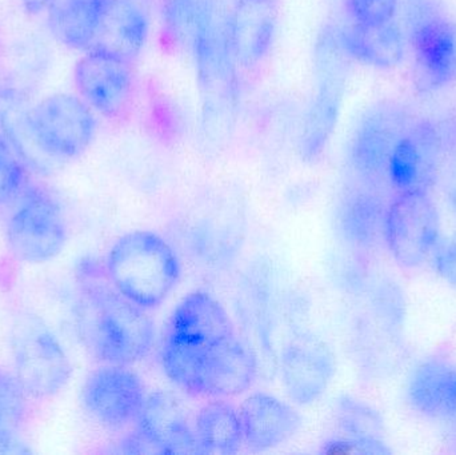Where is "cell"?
<instances>
[{
    "label": "cell",
    "mask_w": 456,
    "mask_h": 455,
    "mask_svg": "<svg viewBox=\"0 0 456 455\" xmlns=\"http://www.w3.org/2000/svg\"><path fill=\"white\" fill-rule=\"evenodd\" d=\"M75 329L91 357L103 365H133L154 344V323L146 310L115 288L104 266L83 262L77 270Z\"/></svg>",
    "instance_id": "1"
},
{
    "label": "cell",
    "mask_w": 456,
    "mask_h": 455,
    "mask_svg": "<svg viewBox=\"0 0 456 455\" xmlns=\"http://www.w3.org/2000/svg\"><path fill=\"white\" fill-rule=\"evenodd\" d=\"M160 362L166 376L186 394L227 400L246 393L256 377V360L238 336L213 344L163 339Z\"/></svg>",
    "instance_id": "2"
},
{
    "label": "cell",
    "mask_w": 456,
    "mask_h": 455,
    "mask_svg": "<svg viewBox=\"0 0 456 455\" xmlns=\"http://www.w3.org/2000/svg\"><path fill=\"white\" fill-rule=\"evenodd\" d=\"M230 13L219 0H208L195 43L202 128L211 141L232 131L238 115L239 85L231 45Z\"/></svg>",
    "instance_id": "3"
},
{
    "label": "cell",
    "mask_w": 456,
    "mask_h": 455,
    "mask_svg": "<svg viewBox=\"0 0 456 455\" xmlns=\"http://www.w3.org/2000/svg\"><path fill=\"white\" fill-rule=\"evenodd\" d=\"M118 291L144 310L157 309L181 280V261L159 234L136 230L120 237L104 262Z\"/></svg>",
    "instance_id": "4"
},
{
    "label": "cell",
    "mask_w": 456,
    "mask_h": 455,
    "mask_svg": "<svg viewBox=\"0 0 456 455\" xmlns=\"http://www.w3.org/2000/svg\"><path fill=\"white\" fill-rule=\"evenodd\" d=\"M96 118L80 96L53 93L27 109L21 159L34 167L69 162L94 141Z\"/></svg>",
    "instance_id": "5"
},
{
    "label": "cell",
    "mask_w": 456,
    "mask_h": 455,
    "mask_svg": "<svg viewBox=\"0 0 456 455\" xmlns=\"http://www.w3.org/2000/svg\"><path fill=\"white\" fill-rule=\"evenodd\" d=\"M13 374L34 400L55 397L69 385L72 365L53 329L37 315L20 313L10 333Z\"/></svg>",
    "instance_id": "6"
},
{
    "label": "cell",
    "mask_w": 456,
    "mask_h": 455,
    "mask_svg": "<svg viewBox=\"0 0 456 455\" xmlns=\"http://www.w3.org/2000/svg\"><path fill=\"white\" fill-rule=\"evenodd\" d=\"M347 59L335 27H326L316 40L315 95L303 119L300 134V154L308 162L324 151L337 128L347 79Z\"/></svg>",
    "instance_id": "7"
},
{
    "label": "cell",
    "mask_w": 456,
    "mask_h": 455,
    "mask_svg": "<svg viewBox=\"0 0 456 455\" xmlns=\"http://www.w3.org/2000/svg\"><path fill=\"white\" fill-rule=\"evenodd\" d=\"M5 240L12 256L24 264L56 258L69 240L63 208L47 190L27 184L11 211Z\"/></svg>",
    "instance_id": "8"
},
{
    "label": "cell",
    "mask_w": 456,
    "mask_h": 455,
    "mask_svg": "<svg viewBox=\"0 0 456 455\" xmlns=\"http://www.w3.org/2000/svg\"><path fill=\"white\" fill-rule=\"evenodd\" d=\"M406 5L407 37L418 85L431 93L452 87L456 83V21L436 0Z\"/></svg>",
    "instance_id": "9"
},
{
    "label": "cell",
    "mask_w": 456,
    "mask_h": 455,
    "mask_svg": "<svg viewBox=\"0 0 456 455\" xmlns=\"http://www.w3.org/2000/svg\"><path fill=\"white\" fill-rule=\"evenodd\" d=\"M439 234L438 207L426 190L398 191L386 206L383 238L402 269L422 266L436 251Z\"/></svg>",
    "instance_id": "10"
},
{
    "label": "cell",
    "mask_w": 456,
    "mask_h": 455,
    "mask_svg": "<svg viewBox=\"0 0 456 455\" xmlns=\"http://www.w3.org/2000/svg\"><path fill=\"white\" fill-rule=\"evenodd\" d=\"M135 429L123 440L126 454H200L197 425L189 406L173 393L147 395Z\"/></svg>",
    "instance_id": "11"
},
{
    "label": "cell",
    "mask_w": 456,
    "mask_h": 455,
    "mask_svg": "<svg viewBox=\"0 0 456 455\" xmlns=\"http://www.w3.org/2000/svg\"><path fill=\"white\" fill-rule=\"evenodd\" d=\"M146 400L143 382L125 365L101 366L86 378L80 392L88 416L112 430L135 424Z\"/></svg>",
    "instance_id": "12"
},
{
    "label": "cell",
    "mask_w": 456,
    "mask_h": 455,
    "mask_svg": "<svg viewBox=\"0 0 456 455\" xmlns=\"http://www.w3.org/2000/svg\"><path fill=\"white\" fill-rule=\"evenodd\" d=\"M444 136L430 119H412L388 160L387 179L398 191L436 184L444 152Z\"/></svg>",
    "instance_id": "13"
},
{
    "label": "cell",
    "mask_w": 456,
    "mask_h": 455,
    "mask_svg": "<svg viewBox=\"0 0 456 455\" xmlns=\"http://www.w3.org/2000/svg\"><path fill=\"white\" fill-rule=\"evenodd\" d=\"M337 373L331 347L314 334L294 337L281 353V376L292 402L311 405L321 400Z\"/></svg>",
    "instance_id": "14"
},
{
    "label": "cell",
    "mask_w": 456,
    "mask_h": 455,
    "mask_svg": "<svg viewBox=\"0 0 456 455\" xmlns=\"http://www.w3.org/2000/svg\"><path fill=\"white\" fill-rule=\"evenodd\" d=\"M411 120L401 104L380 103L370 109L351 141V162L355 170L371 181L387 179L394 147Z\"/></svg>",
    "instance_id": "15"
},
{
    "label": "cell",
    "mask_w": 456,
    "mask_h": 455,
    "mask_svg": "<svg viewBox=\"0 0 456 455\" xmlns=\"http://www.w3.org/2000/svg\"><path fill=\"white\" fill-rule=\"evenodd\" d=\"M74 80L80 98L103 117H119L133 96L131 61L103 51L90 50L80 58Z\"/></svg>",
    "instance_id": "16"
},
{
    "label": "cell",
    "mask_w": 456,
    "mask_h": 455,
    "mask_svg": "<svg viewBox=\"0 0 456 455\" xmlns=\"http://www.w3.org/2000/svg\"><path fill=\"white\" fill-rule=\"evenodd\" d=\"M243 445L271 451L289 443L302 429V417L289 403L267 393L249 395L238 409Z\"/></svg>",
    "instance_id": "17"
},
{
    "label": "cell",
    "mask_w": 456,
    "mask_h": 455,
    "mask_svg": "<svg viewBox=\"0 0 456 455\" xmlns=\"http://www.w3.org/2000/svg\"><path fill=\"white\" fill-rule=\"evenodd\" d=\"M235 334L224 305L205 291H194L174 310L165 338L181 344H213Z\"/></svg>",
    "instance_id": "18"
},
{
    "label": "cell",
    "mask_w": 456,
    "mask_h": 455,
    "mask_svg": "<svg viewBox=\"0 0 456 455\" xmlns=\"http://www.w3.org/2000/svg\"><path fill=\"white\" fill-rule=\"evenodd\" d=\"M278 10L273 0H238L230 13L231 45L236 63L256 66L275 37Z\"/></svg>",
    "instance_id": "19"
},
{
    "label": "cell",
    "mask_w": 456,
    "mask_h": 455,
    "mask_svg": "<svg viewBox=\"0 0 456 455\" xmlns=\"http://www.w3.org/2000/svg\"><path fill=\"white\" fill-rule=\"evenodd\" d=\"M406 395L420 416L452 421L456 410V365L441 357L423 361L410 376Z\"/></svg>",
    "instance_id": "20"
},
{
    "label": "cell",
    "mask_w": 456,
    "mask_h": 455,
    "mask_svg": "<svg viewBox=\"0 0 456 455\" xmlns=\"http://www.w3.org/2000/svg\"><path fill=\"white\" fill-rule=\"evenodd\" d=\"M149 35V18L134 0H109L93 45L87 51L111 53L133 61L141 53Z\"/></svg>",
    "instance_id": "21"
},
{
    "label": "cell",
    "mask_w": 456,
    "mask_h": 455,
    "mask_svg": "<svg viewBox=\"0 0 456 455\" xmlns=\"http://www.w3.org/2000/svg\"><path fill=\"white\" fill-rule=\"evenodd\" d=\"M340 45L348 58L379 69H393L406 53V37L395 20L378 26L356 23L337 28Z\"/></svg>",
    "instance_id": "22"
},
{
    "label": "cell",
    "mask_w": 456,
    "mask_h": 455,
    "mask_svg": "<svg viewBox=\"0 0 456 455\" xmlns=\"http://www.w3.org/2000/svg\"><path fill=\"white\" fill-rule=\"evenodd\" d=\"M109 0H51L48 26L67 47L88 50Z\"/></svg>",
    "instance_id": "23"
},
{
    "label": "cell",
    "mask_w": 456,
    "mask_h": 455,
    "mask_svg": "<svg viewBox=\"0 0 456 455\" xmlns=\"http://www.w3.org/2000/svg\"><path fill=\"white\" fill-rule=\"evenodd\" d=\"M200 454H236L243 445L239 410L226 400H210L195 417Z\"/></svg>",
    "instance_id": "24"
},
{
    "label": "cell",
    "mask_w": 456,
    "mask_h": 455,
    "mask_svg": "<svg viewBox=\"0 0 456 455\" xmlns=\"http://www.w3.org/2000/svg\"><path fill=\"white\" fill-rule=\"evenodd\" d=\"M335 419L343 437L354 441L362 454H391L386 445L385 422L377 409L364 401L342 395L335 402Z\"/></svg>",
    "instance_id": "25"
},
{
    "label": "cell",
    "mask_w": 456,
    "mask_h": 455,
    "mask_svg": "<svg viewBox=\"0 0 456 455\" xmlns=\"http://www.w3.org/2000/svg\"><path fill=\"white\" fill-rule=\"evenodd\" d=\"M386 206L374 192L355 191L347 197L340 210L343 234L353 245L370 248L383 237Z\"/></svg>",
    "instance_id": "26"
},
{
    "label": "cell",
    "mask_w": 456,
    "mask_h": 455,
    "mask_svg": "<svg viewBox=\"0 0 456 455\" xmlns=\"http://www.w3.org/2000/svg\"><path fill=\"white\" fill-rule=\"evenodd\" d=\"M28 398L13 371L0 366V454L31 453L20 435Z\"/></svg>",
    "instance_id": "27"
},
{
    "label": "cell",
    "mask_w": 456,
    "mask_h": 455,
    "mask_svg": "<svg viewBox=\"0 0 456 455\" xmlns=\"http://www.w3.org/2000/svg\"><path fill=\"white\" fill-rule=\"evenodd\" d=\"M208 0H166L165 32L173 45L194 51Z\"/></svg>",
    "instance_id": "28"
},
{
    "label": "cell",
    "mask_w": 456,
    "mask_h": 455,
    "mask_svg": "<svg viewBox=\"0 0 456 455\" xmlns=\"http://www.w3.org/2000/svg\"><path fill=\"white\" fill-rule=\"evenodd\" d=\"M27 184L20 155L5 136L0 135V207L15 203Z\"/></svg>",
    "instance_id": "29"
},
{
    "label": "cell",
    "mask_w": 456,
    "mask_h": 455,
    "mask_svg": "<svg viewBox=\"0 0 456 455\" xmlns=\"http://www.w3.org/2000/svg\"><path fill=\"white\" fill-rule=\"evenodd\" d=\"M356 23L378 26L395 18L399 0H347Z\"/></svg>",
    "instance_id": "30"
},
{
    "label": "cell",
    "mask_w": 456,
    "mask_h": 455,
    "mask_svg": "<svg viewBox=\"0 0 456 455\" xmlns=\"http://www.w3.org/2000/svg\"><path fill=\"white\" fill-rule=\"evenodd\" d=\"M434 267L439 277L456 290V240L436 246L434 251Z\"/></svg>",
    "instance_id": "31"
},
{
    "label": "cell",
    "mask_w": 456,
    "mask_h": 455,
    "mask_svg": "<svg viewBox=\"0 0 456 455\" xmlns=\"http://www.w3.org/2000/svg\"><path fill=\"white\" fill-rule=\"evenodd\" d=\"M21 5L27 12L31 15H37V13L42 12L43 10L48 8L51 0H20Z\"/></svg>",
    "instance_id": "32"
},
{
    "label": "cell",
    "mask_w": 456,
    "mask_h": 455,
    "mask_svg": "<svg viewBox=\"0 0 456 455\" xmlns=\"http://www.w3.org/2000/svg\"><path fill=\"white\" fill-rule=\"evenodd\" d=\"M447 195H449L452 210L456 214V163L452 171H450L449 181H447Z\"/></svg>",
    "instance_id": "33"
},
{
    "label": "cell",
    "mask_w": 456,
    "mask_h": 455,
    "mask_svg": "<svg viewBox=\"0 0 456 455\" xmlns=\"http://www.w3.org/2000/svg\"><path fill=\"white\" fill-rule=\"evenodd\" d=\"M450 424L454 425V437H455V445H456V410H455L454 417H452V421H450Z\"/></svg>",
    "instance_id": "34"
},
{
    "label": "cell",
    "mask_w": 456,
    "mask_h": 455,
    "mask_svg": "<svg viewBox=\"0 0 456 455\" xmlns=\"http://www.w3.org/2000/svg\"><path fill=\"white\" fill-rule=\"evenodd\" d=\"M404 2H406L407 4V3L419 2V0H404Z\"/></svg>",
    "instance_id": "35"
}]
</instances>
